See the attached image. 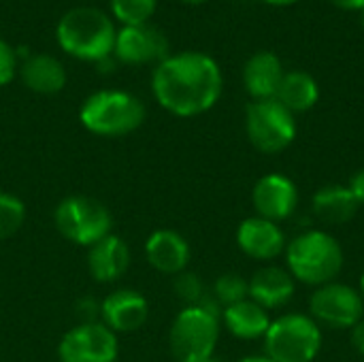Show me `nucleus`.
<instances>
[{"label":"nucleus","mask_w":364,"mask_h":362,"mask_svg":"<svg viewBox=\"0 0 364 362\" xmlns=\"http://www.w3.org/2000/svg\"><path fill=\"white\" fill-rule=\"evenodd\" d=\"M224 77L220 64L203 51H181L156 64L151 92L158 105L177 117H196L215 107Z\"/></svg>","instance_id":"obj_1"},{"label":"nucleus","mask_w":364,"mask_h":362,"mask_svg":"<svg viewBox=\"0 0 364 362\" xmlns=\"http://www.w3.org/2000/svg\"><path fill=\"white\" fill-rule=\"evenodd\" d=\"M117 28L111 17L96 6H75L66 11L55 28L58 45L73 58L102 62L113 53Z\"/></svg>","instance_id":"obj_2"},{"label":"nucleus","mask_w":364,"mask_h":362,"mask_svg":"<svg viewBox=\"0 0 364 362\" xmlns=\"http://www.w3.org/2000/svg\"><path fill=\"white\" fill-rule=\"evenodd\" d=\"M222 307L213 297H207L198 305H188L173 320L168 344L177 362H200L213 356L220 339Z\"/></svg>","instance_id":"obj_3"},{"label":"nucleus","mask_w":364,"mask_h":362,"mask_svg":"<svg viewBox=\"0 0 364 362\" xmlns=\"http://www.w3.org/2000/svg\"><path fill=\"white\" fill-rule=\"evenodd\" d=\"M286 269L305 286H324L343 269V247L326 230H307L286 245Z\"/></svg>","instance_id":"obj_4"},{"label":"nucleus","mask_w":364,"mask_h":362,"mask_svg":"<svg viewBox=\"0 0 364 362\" xmlns=\"http://www.w3.org/2000/svg\"><path fill=\"white\" fill-rule=\"evenodd\" d=\"M79 122L92 134L124 137L143 126L145 105L126 90H98L83 100Z\"/></svg>","instance_id":"obj_5"},{"label":"nucleus","mask_w":364,"mask_h":362,"mask_svg":"<svg viewBox=\"0 0 364 362\" xmlns=\"http://www.w3.org/2000/svg\"><path fill=\"white\" fill-rule=\"evenodd\" d=\"M262 339L264 356L273 362H314L322 350V331L305 314H286L271 320Z\"/></svg>","instance_id":"obj_6"},{"label":"nucleus","mask_w":364,"mask_h":362,"mask_svg":"<svg viewBox=\"0 0 364 362\" xmlns=\"http://www.w3.org/2000/svg\"><path fill=\"white\" fill-rule=\"evenodd\" d=\"M245 132L250 143L260 154H282L296 139V115L290 113L277 98L252 100L245 109Z\"/></svg>","instance_id":"obj_7"},{"label":"nucleus","mask_w":364,"mask_h":362,"mask_svg":"<svg viewBox=\"0 0 364 362\" xmlns=\"http://www.w3.org/2000/svg\"><path fill=\"white\" fill-rule=\"evenodd\" d=\"M53 222L58 233L83 247H92L107 235H111L113 218L109 209L90 196H66L58 203L53 211Z\"/></svg>","instance_id":"obj_8"},{"label":"nucleus","mask_w":364,"mask_h":362,"mask_svg":"<svg viewBox=\"0 0 364 362\" xmlns=\"http://www.w3.org/2000/svg\"><path fill=\"white\" fill-rule=\"evenodd\" d=\"M309 312L318 324L346 331L354 329L364 318V301L356 288L331 282L316 288L309 299Z\"/></svg>","instance_id":"obj_9"},{"label":"nucleus","mask_w":364,"mask_h":362,"mask_svg":"<svg viewBox=\"0 0 364 362\" xmlns=\"http://www.w3.org/2000/svg\"><path fill=\"white\" fill-rule=\"evenodd\" d=\"M117 354V335L102 322H81L70 329L58 346L60 362H115Z\"/></svg>","instance_id":"obj_10"},{"label":"nucleus","mask_w":364,"mask_h":362,"mask_svg":"<svg viewBox=\"0 0 364 362\" xmlns=\"http://www.w3.org/2000/svg\"><path fill=\"white\" fill-rule=\"evenodd\" d=\"M113 55L128 66H143V64H160L168 58V38L166 34L156 28L154 23H139V26H122L115 36Z\"/></svg>","instance_id":"obj_11"},{"label":"nucleus","mask_w":364,"mask_h":362,"mask_svg":"<svg viewBox=\"0 0 364 362\" xmlns=\"http://www.w3.org/2000/svg\"><path fill=\"white\" fill-rule=\"evenodd\" d=\"M252 205L258 218L279 224L282 220L294 215L299 207V188L290 177L269 173L256 181L252 190Z\"/></svg>","instance_id":"obj_12"},{"label":"nucleus","mask_w":364,"mask_h":362,"mask_svg":"<svg viewBox=\"0 0 364 362\" xmlns=\"http://www.w3.org/2000/svg\"><path fill=\"white\" fill-rule=\"evenodd\" d=\"M237 245L254 260H275L286 252V235L279 224L264 218H247L237 228Z\"/></svg>","instance_id":"obj_13"},{"label":"nucleus","mask_w":364,"mask_h":362,"mask_svg":"<svg viewBox=\"0 0 364 362\" xmlns=\"http://www.w3.org/2000/svg\"><path fill=\"white\" fill-rule=\"evenodd\" d=\"M100 318L107 329L117 333H134L149 318L147 299L130 288H119L111 292L100 305Z\"/></svg>","instance_id":"obj_14"},{"label":"nucleus","mask_w":364,"mask_h":362,"mask_svg":"<svg viewBox=\"0 0 364 362\" xmlns=\"http://www.w3.org/2000/svg\"><path fill=\"white\" fill-rule=\"evenodd\" d=\"M145 258L147 262L164 275H179L188 269L190 262V245L183 235L177 230H156L145 241Z\"/></svg>","instance_id":"obj_15"},{"label":"nucleus","mask_w":364,"mask_h":362,"mask_svg":"<svg viewBox=\"0 0 364 362\" xmlns=\"http://www.w3.org/2000/svg\"><path fill=\"white\" fill-rule=\"evenodd\" d=\"M130 267V247L117 235H107L87 252V271L98 284L117 282Z\"/></svg>","instance_id":"obj_16"},{"label":"nucleus","mask_w":364,"mask_h":362,"mask_svg":"<svg viewBox=\"0 0 364 362\" xmlns=\"http://www.w3.org/2000/svg\"><path fill=\"white\" fill-rule=\"evenodd\" d=\"M286 70L277 53L258 51L243 66V85L252 100H271L277 96Z\"/></svg>","instance_id":"obj_17"},{"label":"nucleus","mask_w":364,"mask_h":362,"mask_svg":"<svg viewBox=\"0 0 364 362\" xmlns=\"http://www.w3.org/2000/svg\"><path fill=\"white\" fill-rule=\"evenodd\" d=\"M250 284V299L258 303L262 309H279L288 305L294 297L296 282L282 267H264L252 275Z\"/></svg>","instance_id":"obj_18"},{"label":"nucleus","mask_w":364,"mask_h":362,"mask_svg":"<svg viewBox=\"0 0 364 362\" xmlns=\"http://www.w3.org/2000/svg\"><path fill=\"white\" fill-rule=\"evenodd\" d=\"M19 77L30 92L51 96L64 90L66 85V68L64 64L49 53H32L23 60L19 68Z\"/></svg>","instance_id":"obj_19"},{"label":"nucleus","mask_w":364,"mask_h":362,"mask_svg":"<svg viewBox=\"0 0 364 362\" xmlns=\"http://www.w3.org/2000/svg\"><path fill=\"white\" fill-rule=\"evenodd\" d=\"M222 322L230 335H235L237 339H245V341L262 339L271 326L269 312L262 309L252 299H245L241 303L224 307L222 309Z\"/></svg>","instance_id":"obj_20"},{"label":"nucleus","mask_w":364,"mask_h":362,"mask_svg":"<svg viewBox=\"0 0 364 362\" xmlns=\"http://www.w3.org/2000/svg\"><path fill=\"white\" fill-rule=\"evenodd\" d=\"M311 205H314L316 218L333 226H341L350 222L358 211V203L354 194L350 192L348 186H341V183H331V186L320 188L314 194Z\"/></svg>","instance_id":"obj_21"},{"label":"nucleus","mask_w":364,"mask_h":362,"mask_svg":"<svg viewBox=\"0 0 364 362\" xmlns=\"http://www.w3.org/2000/svg\"><path fill=\"white\" fill-rule=\"evenodd\" d=\"M290 113H307L320 100V85L307 70H288L275 96Z\"/></svg>","instance_id":"obj_22"},{"label":"nucleus","mask_w":364,"mask_h":362,"mask_svg":"<svg viewBox=\"0 0 364 362\" xmlns=\"http://www.w3.org/2000/svg\"><path fill=\"white\" fill-rule=\"evenodd\" d=\"M211 297L224 309V307H230L235 303H241V301L250 299V284L239 273H224V275H220L215 280Z\"/></svg>","instance_id":"obj_23"},{"label":"nucleus","mask_w":364,"mask_h":362,"mask_svg":"<svg viewBox=\"0 0 364 362\" xmlns=\"http://www.w3.org/2000/svg\"><path fill=\"white\" fill-rule=\"evenodd\" d=\"M158 0H111V11L122 26L147 23L156 11Z\"/></svg>","instance_id":"obj_24"},{"label":"nucleus","mask_w":364,"mask_h":362,"mask_svg":"<svg viewBox=\"0 0 364 362\" xmlns=\"http://www.w3.org/2000/svg\"><path fill=\"white\" fill-rule=\"evenodd\" d=\"M26 220V207L23 203L9 194V192H0V241L13 237Z\"/></svg>","instance_id":"obj_25"},{"label":"nucleus","mask_w":364,"mask_h":362,"mask_svg":"<svg viewBox=\"0 0 364 362\" xmlns=\"http://www.w3.org/2000/svg\"><path fill=\"white\" fill-rule=\"evenodd\" d=\"M175 294L188 305H198L203 299H205V284L203 280L196 275V273H190V271H183L177 275L175 280Z\"/></svg>","instance_id":"obj_26"},{"label":"nucleus","mask_w":364,"mask_h":362,"mask_svg":"<svg viewBox=\"0 0 364 362\" xmlns=\"http://www.w3.org/2000/svg\"><path fill=\"white\" fill-rule=\"evenodd\" d=\"M15 70H17V51L4 38H0V87L13 81Z\"/></svg>","instance_id":"obj_27"},{"label":"nucleus","mask_w":364,"mask_h":362,"mask_svg":"<svg viewBox=\"0 0 364 362\" xmlns=\"http://www.w3.org/2000/svg\"><path fill=\"white\" fill-rule=\"evenodd\" d=\"M350 192L354 194L358 207H364V169H360L352 179H350Z\"/></svg>","instance_id":"obj_28"},{"label":"nucleus","mask_w":364,"mask_h":362,"mask_svg":"<svg viewBox=\"0 0 364 362\" xmlns=\"http://www.w3.org/2000/svg\"><path fill=\"white\" fill-rule=\"evenodd\" d=\"M350 331H352V346L356 348V352L360 356H364V318Z\"/></svg>","instance_id":"obj_29"},{"label":"nucleus","mask_w":364,"mask_h":362,"mask_svg":"<svg viewBox=\"0 0 364 362\" xmlns=\"http://www.w3.org/2000/svg\"><path fill=\"white\" fill-rule=\"evenodd\" d=\"M333 6L341 9V11H363L364 9V0H328Z\"/></svg>","instance_id":"obj_30"},{"label":"nucleus","mask_w":364,"mask_h":362,"mask_svg":"<svg viewBox=\"0 0 364 362\" xmlns=\"http://www.w3.org/2000/svg\"><path fill=\"white\" fill-rule=\"evenodd\" d=\"M267 4H273V6H292L296 4L299 0H264Z\"/></svg>","instance_id":"obj_31"},{"label":"nucleus","mask_w":364,"mask_h":362,"mask_svg":"<svg viewBox=\"0 0 364 362\" xmlns=\"http://www.w3.org/2000/svg\"><path fill=\"white\" fill-rule=\"evenodd\" d=\"M239 362H273L271 358H267V356H247V358H241Z\"/></svg>","instance_id":"obj_32"},{"label":"nucleus","mask_w":364,"mask_h":362,"mask_svg":"<svg viewBox=\"0 0 364 362\" xmlns=\"http://www.w3.org/2000/svg\"><path fill=\"white\" fill-rule=\"evenodd\" d=\"M181 2H186V4H203L207 0H181Z\"/></svg>","instance_id":"obj_33"},{"label":"nucleus","mask_w":364,"mask_h":362,"mask_svg":"<svg viewBox=\"0 0 364 362\" xmlns=\"http://www.w3.org/2000/svg\"><path fill=\"white\" fill-rule=\"evenodd\" d=\"M358 292H360V297H363V301H364V273H363V277H360V288H358Z\"/></svg>","instance_id":"obj_34"},{"label":"nucleus","mask_w":364,"mask_h":362,"mask_svg":"<svg viewBox=\"0 0 364 362\" xmlns=\"http://www.w3.org/2000/svg\"><path fill=\"white\" fill-rule=\"evenodd\" d=\"M200 362H222V361H218L215 356H211V358H207V361H200Z\"/></svg>","instance_id":"obj_35"},{"label":"nucleus","mask_w":364,"mask_h":362,"mask_svg":"<svg viewBox=\"0 0 364 362\" xmlns=\"http://www.w3.org/2000/svg\"><path fill=\"white\" fill-rule=\"evenodd\" d=\"M360 23H363V28H364V9L360 11Z\"/></svg>","instance_id":"obj_36"}]
</instances>
